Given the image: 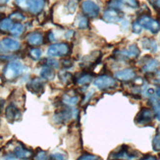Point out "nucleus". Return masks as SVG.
<instances>
[{
	"mask_svg": "<svg viewBox=\"0 0 160 160\" xmlns=\"http://www.w3.org/2000/svg\"><path fill=\"white\" fill-rule=\"evenodd\" d=\"M24 66L19 61H11L6 65L3 71L4 78L8 81H13L23 74Z\"/></svg>",
	"mask_w": 160,
	"mask_h": 160,
	"instance_id": "1",
	"label": "nucleus"
},
{
	"mask_svg": "<svg viewBox=\"0 0 160 160\" xmlns=\"http://www.w3.org/2000/svg\"><path fill=\"white\" fill-rule=\"evenodd\" d=\"M70 52V46L68 43L60 42L51 44L47 49V54L50 57H63Z\"/></svg>",
	"mask_w": 160,
	"mask_h": 160,
	"instance_id": "2",
	"label": "nucleus"
},
{
	"mask_svg": "<svg viewBox=\"0 0 160 160\" xmlns=\"http://www.w3.org/2000/svg\"><path fill=\"white\" fill-rule=\"evenodd\" d=\"M138 22L142 29L149 31L151 33H157L160 31V23L148 15H142L138 19Z\"/></svg>",
	"mask_w": 160,
	"mask_h": 160,
	"instance_id": "3",
	"label": "nucleus"
},
{
	"mask_svg": "<svg viewBox=\"0 0 160 160\" xmlns=\"http://www.w3.org/2000/svg\"><path fill=\"white\" fill-rule=\"evenodd\" d=\"M115 56L120 60H129L135 59L140 56V49L136 44H132L125 50H117L114 52Z\"/></svg>",
	"mask_w": 160,
	"mask_h": 160,
	"instance_id": "4",
	"label": "nucleus"
},
{
	"mask_svg": "<svg viewBox=\"0 0 160 160\" xmlns=\"http://www.w3.org/2000/svg\"><path fill=\"white\" fill-rule=\"evenodd\" d=\"M82 11L86 16L89 18H96L100 13V8L95 2L92 0H85L82 2Z\"/></svg>",
	"mask_w": 160,
	"mask_h": 160,
	"instance_id": "5",
	"label": "nucleus"
},
{
	"mask_svg": "<svg viewBox=\"0 0 160 160\" xmlns=\"http://www.w3.org/2000/svg\"><path fill=\"white\" fill-rule=\"evenodd\" d=\"M124 14L119 10V9H115V8H109L106 9L102 14V19L105 21L106 23L109 24H115L120 22L123 19Z\"/></svg>",
	"mask_w": 160,
	"mask_h": 160,
	"instance_id": "6",
	"label": "nucleus"
},
{
	"mask_svg": "<svg viewBox=\"0 0 160 160\" xmlns=\"http://www.w3.org/2000/svg\"><path fill=\"white\" fill-rule=\"evenodd\" d=\"M94 86L96 88H98L99 89H108L112 88L117 86V81L116 79L110 77L107 75L99 76L98 78H96L93 82Z\"/></svg>",
	"mask_w": 160,
	"mask_h": 160,
	"instance_id": "7",
	"label": "nucleus"
},
{
	"mask_svg": "<svg viewBox=\"0 0 160 160\" xmlns=\"http://www.w3.org/2000/svg\"><path fill=\"white\" fill-rule=\"evenodd\" d=\"M21 47V43L18 40L10 38H3L0 41V51L2 52H14L18 51Z\"/></svg>",
	"mask_w": 160,
	"mask_h": 160,
	"instance_id": "8",
	"label": "nucleus"
},
{
	"mask_svg": "<svg viewBox=\"0 0 160 160\" xmlns=\"http://www.w3.org/2000/svg\"><path fill=\"white\" fill-rule=\"evenodd\" d=\"M78 113V110H76V109H64V110H62L60 111V112L56 113L54 115V120L56 123L58 124H64V123H67L69 120L71 119V118H75V114H77Z\"/></svg>",
	"mask_w": 160,
	"mask_h": 160,
	"instance_id": "9",
	"label": "nucleus"
},
{
	"mask_svg": "<svg viewBox=\"0 0 160 160\" xmlns=\"http://www.w3.org/2000/svg\"><path fill=\"white\" fill-rule=\"evenodd\" d=\"M153 116L154 115H153V112H152V110L148 108H142L137 115L136 122L138 125H148L151 123L152 119H153Z\"/></svg>",
	"mask_w": 160,
	"mask_h": 160,
	"instance_id": "10",
	"label": "nucleus"
},
{
	"mask_svg": "<svg viewBox=\"0 0 160 160\" xmlns=\"http://www.w3.org/2000/svg\"><path fill=\"white\" fill-rule=\"evenodd\" d=\"M27 88L31 92L34 94H40L42 93L44 88V82L42 78H34L30 81V82L27 85Z\"/></svg>",
	"mask_w": 160,
	"mask_h": 160,
	"instance_id": "11",
	"label": "nucleus"
},
{
	"mask_svg": "<svg viewBox=\"0 0 160 160\" xmlns=\"http://www.w3.org/2000/svg\"><path fill=\"white\" fill-rule=\"evenodd\" d=\"M110 158H116V159H136L137 158V154L135 152L131 151V149L129 148H122L119 150H117L114 153H112L110 155Z\"/></svg>",
	"mask_w": 160,
	"mask_h": 160,
	"instance_id": "12",
	"label": "nucleus"
},
{
	"mask_svg": "<svg viewBox=\"0 0 160 160\" xmlns=\"http://www.w3.org/2000/svg\"><path fill=\"white\" fill-rule=\"evenodd\" d=\"M114 77L122 82H129L136 78V73L133 69H124V70L118 71L115 73Z\"/></svg>",
	"mask_w": 160,
	"mask_h": 160,
	"instance_id": "13",
	"label": "nucleus"
},
{
	"mask_svg": "<svg viewBox=\"0 0 160 160\" xmlns=\"http://www.w3.org/2000/svg\"><path fill=\"white\" fill-rule=\"evenodd\" d=\"M27 42L32 46H38L43 42V36L42 33L38 32H30L27 36Z\"/></svg>",
	"mask_w": 160,
	"mask_h": 160,
	"instance_id": "14",
	"label": "nucleus"
},
{
	"mask_svg": "<svg viewBox=\"0 0 160 160\" xmlns=\"http://www.w3.org/2000/svg\"><path fill=\"white\" fill-rule=\"evenodd\" d=\"M5 114H6V118L10 122L16 121V120H18L19 118L21 117L20 110L15 106V104H13V103L9 104V105L7 106Z\"/></svg>",
	"mask_w": 160,
	"mask_h": 160,
	"instance_id": "15",
	"label": "nucleus"
},
{
	"mask_svg": "<svg viewBox=\"0 0 160 160\" xmlns=\"http://www.w3.org/2000/svg\"><path fill=\"white\" fill-rule=\"evenodd\" d=\"M44 7V0H29L28 9L32 14H38Z\"/></svg>",
	"mask_w": 160,
	"mask_h": 160,
	"instance_id": "16",
	"label": "nucleus"
},
{
	"mask_svg": "<svg viewBox=\"0 0 160 160\" xmlns=\"http://www.w3.org/2000/svg\"><path fill=\"white\" fill-rule=\"evenodd\" d=\"M99 56H100V52H98V51H95L92 54H89V55H88V56H85L82 59L81 66L85 67V68L86 67H88V68L92 67V65H93L95 62L98 60Z\"/></svg>",
	"mask_w": 160,
	"mask_h": 160,
	"instance_id": "17",
	"label": "nucleus"
},
{
	"mask_svg": "<svg viewBox=\"0 0 160 160\" xmlns=\"http://www.w3.org/2000/svg\"><path fill=\"white\" fill-rule=\"evenodd\" d=\"M14 154L18 159H28L32 155V152L24 148L23 145H19L14 148Z\"/></svg>",
	"mask_w": 160,
	"mask_h": 160,
	"instance_id": "18",
	"label": "nucleus"
},
{
	"mask_svg": "<svg viewBox=\"0 0 160 160\" xmlns=\"http://www.w3.org/2000/svg\"><path fill=\"white\" fill-rule=\"evenodd\" d=\"M141 42L144 49L149 50L151 52H155L157 50V42L154 39L149 38H143Z\"/></svg>",
	"mask_w": 160,
	"mask_h": 160,
	"instance_id": "19",
	"label": "nucleus"
},
{
	"mask_svg": "<svg viewBox=\"0 0 160 160\" xmlns=\"http://www.w3.org/2000/svg\"><path fill=\"white\" fill-rule=\"evenodd\" d=\"M40 77L43 80L46 81H51L55 77V72L53 70V68L48 67V66H43L40 70Z\"/></svg>",
	"mask_w": 160,
	"mask_h": 160,
	"instance_id": "20",
	"label": "nucleus"
},
{
	"mask_svg": "<svg viewBox=\"0 0 160 160\" xmlns=\"http://www.w3.org/2000/svg\"><path fill=\"white\" fill-rule=\"evenodd\" d=\"M159 63L156 59H149L147 63H145L142 67V71L145 73H150V72H154L157 67H158Z\"/></svg>",
	"mask_w": 160,
	"mask_h": 160,
	"instance_id": "21",
	"label": "nucleus"
},
{
	"mask_svg": "<svg viewBox=\"0 0 160 160\" xmlns=\"http://www.w3.org/2000/svg\"><path fill=\"white\" fill-rule=\"evenodd\" d=\"M62 101L63 103H65L66 105L69 106H74L76 104H78V102L80 101L79 96L77 95H69V94H64L63 95V98H62Z\"/></svg>",
	"mask_w": 160,
	"mask_h": 160,
	"instance_id": "22",
	"label": "nucleus"
},
{
	"mask_svg": "<svg viewBox=\"0 0 160 160\" xmlns=\"http://www.w3.org/2000/svg\"><path fill=\"white\" fill-rule=\"evenodd\" d=\"M58 76H59V80L63 83H65V85H70V83L72 82V81H73L72 74L65 71V70L60 71Z\"/></svg>",
	"mask_w": 160,
	"mask_h": 160,
	"instance_id": "23",
	"label": "nucleus"
},
{
	"mask_svg": "<svg viewBox=\"0 0 160 160\" xmlns=\"http://www.w3.org/2000/svg\"><path fill=\"white\" fill-rule=\"evenodd\" d=\"M25 28L24 26L21 24V23H16V24H13V26L11 27L10 29V33L14 37H20L21 34L24 32Z\"/></svg>",
	"mask_w": 160,
	"mask_h": 160,
	"instance_id": "24",
	"label": "nucleus"
},
{
	"mask_svg": "<svg viewBox=\"0 0 160 160\" xmlns=\"http://www.w3.org/2000/svg\"><path fill=\"white\" fill-rule=\"evenodd\" d=\"M12 26H13V22L11 18H4L0 21V31L1 32L10 31Z\"/></svg>",
	"mask_w": 160,
	"mask_h": 160,
	"instance_id": "25",
	"label": "nucleus"
},
{
	"mask_svg": "<svg viewBox=\"0 0 160 160\" xmlns=\"http://www.w3.org/2000/svg\"><path fill=\"white\" fill-rule=\"evenodd\" d=\"M92 75L83 74L77 79V83H79L81 86H86V85H88V83L92 82Z\"/></svg>",
	"mask_w": 160,
	"mask_h": 160,
	"instance_id": "26",
	"label": "nucleus"
},
{
	"mask_svg": "<svg viewBox=\"0 0 160 160\" xmlns=\"http://www.w3.org/2000/svg\"><path fill=\"white\" fill-rule=\"evenodd\" d=\"M119 1L122 3V5H126L133 9H137L140 6V3H138V0H119Z\"/></svg>",
	"mask_w": 160,
	"mask_h": 160,
	"instance_id": "27",
	"label": "nucleus"
},
{
	"mask_svg": "<svg viewBox=\"0 0 160 160\" xmlns=\"http://www.w3.org/2000/svg\"><path fill=\"white\" fill-rule=\"evenodd\" d=\"M41 54H42L41 50L39 49V48H37V47L36 48H32V49L30 50V52H29L30 57L32 60H38L41 57Z\"/></svg>",
	"mask_w": 160,
	"mask_h": 160,
	"instance_id": "28",
	"label": "nucleus"
},
{
	"mask_svg": "<svg viewBox=\"0 0 160 160\" xmlns=\"http://www.w3.org/2000/svg\"><path fill=\"white\" fill-rule=\"evenodd\" d=\"M78 27L80 28V29H87V28L88 27V19H87V17L86 16H81V17H79V19H78Z\"/></svg>",
	"mask_w": 160,
	"mask_h": 160,
	"instance_id": "29",
	"label": "nucleus"
},
{
	"mask_svg": "<svg viewBox=\"0 0 160 160\" xmlns=\"http://www.w3.org/2000/svg\"><path fill=\"white\" fill-rule=\"evenodd\" d=\"M152 148L155 151H160V133H157L152 140Z\"/></svg>",
	"mask_w": 160,
	"mask_h": 160,
	"instance_id": "30",
	"label": "nucleus"
},
{
	"mask_svg": "<svg viewBox=\"0 0 160 160\" xmlns=\"http://www.w3.org/2000/svg\"><path fill=\"white\" fill-rule=\"evenodd\" d=\"M78 7V0H69L67 3V9L70 13H74L77 10Z\"/></svg>",
	"mask_w": 160,
	"mask_h": 160,
	"instance_id": "31",
	"label": "nucleus"
},
{
	"mask_svg": "<svg viewBox=\"0 0 160 160\" xmlns=\"http://www.w3.org/2000/svg\"><path fill=\"white\" fill-rule=\"evenodd\" d=\"M10 18L12 21H16L17 23H20L21 21H23L25 20V17L22 13H20V12H15V13H12L11 15H10Z\"/></svg>",
	"mask_w": 160,
	"mask_h": 160,
	"instance_id": "32",
	"label": "nucleus"
},
{
	"mask_svg": "<svg viewBox=\"0 0 160 160\" xmlns=\"http://www.w3.org/2000/svg\"><path fill=\"white\" fill-rule=\"evenodd\" d=\"M45 65L48 66V67H51L53 69H58L59 68V62L57 60H55V59H46L45 60Z\"/></svg>",
	"mask_w": 160,
	"mask_h": 160,
	"instance_id": "33",
	"label": "nucleus"
},
{
	"mask_svg": "<svg viewBox=\"0 0 160 160\" xmlns=\"http://www.w3.org/2000/svg\"><path fill=\"white\" fill-rule=\"evenodd\" d=\"M132 30H133V32L134 33H141L142 31V27L140 25V23L138 22V21H136V22L133 23V25H132Z\"/></svg>",
	"mask_w": 160,
	"mask_h": 160,
	"instance_id": "34",
	"label": "nucleus"
},
{
	"mask_svg": "<svg viewBox=\"0 0 160 160\" xmlns=\"http://www.w3.org/2000/svg\"><path fill=\"white\" fill-rule=\"evenodd\" d=\"M108 6L110 8H115V9H121L122 7V3L119 1V0H111V1L108 3Z\"/></svg>",
	"mask_w": 160,
	"mask_h": 160,
	"instance_id": "35",
	"label": "nucleus"
},
{
	"mask_svg": "<svg viewBox=\"0 0 160 160\" xmlns=\"http://www.w3.org/2000/svg\"><path fill=\"white\" fill-rule=\"evenodd\" d=\"M80 160H96V159H100L99 157H97L96 155H93V154H82L81 157H79Z\"/></svg>",
	"mask_w": 160,
	"mask_h": 160,
	"instance_id": "36",
	"label": "nucleus"
},
{
	"mask_svg": "<svg viewBox=\"0 0 160 160\" xmlns=\"http://www.w3.org/2000/svg\"><path fill=\"white\" fill-rule=\"evenodd\" d=\"M16 3L21 8L27 9L28 8V4H29V0H16Z\"/></svg>",
	"mask_w": 160,
	"mask_h": 160,
	"instance_id": "37",
	"label": "nucleus"
},
{
	"mask_svg": "<svg viewBox=\"0 0 160 160\" xmlns=\"http://www.w3.org/2000/svg\"><path fill=\"white\" fill-rule=\"evenodd\" d=\"M47 154L45 151H42L40 150L38 153H37V155L34 156V159H40V160H44V159H47Z\"/></svg>",
	"mask_w": 160,
	"mask_h": 160,
	"instance_id": "38",
	"label": "nucleus"
},
{
	"mask_svg": "<svg viewBox=\"0 0 160 160\" xmlns=\"http://www.w3.org/2000/svg\"><path fill=\"white\" fill-rule=\"evenodd\" d=\"M62 65H63L64 68L69 69V68H71L73 66V62L70 59H65V60L62 61Z\"/></svg>",
	"mask_w": 160,
	"mask_h": 160,
	"instance_id": "39",
	"label": "nucleus"
},
{
	"mask_svg": "<svg viewBox=\"0 0 160 160\" xmlns=\"http://www.w3.org/2000/svg\"><path fill=\"white\" fill-rule=\"evenodd\" d=\"M50 158L51 159H65V155L64 154H62V153H53L50 155Z\"/></svg>",
	"mask_w": 160,
	"mask_h": 160,
	"instance_id": "40",
	"label": "nucleus"
},
{
	"mask_svg": "<svg viewBox=\"0 0 160 160\" xmlns=\"http://www.w3.org/2000/svg\"><path fill=\"white\" fill-rule=\"evenodd\" d=\"M72 34H73V32H72V31H68V32H66V34H65V37H66L67 38H70Z\"/></svg>",
	"mask_w": 160,
	"mask_h": 160,
	"instance_id": "41",
	"label": "nucleus"
},
{
	"mask_svg": "<svg viewBox=\"0 0 160 160\" xmlns=\"http://www.w3.org/2000/svg\"><path fill=\"white\" fill-rule=\"evenodd\" d=\"M154 75H155V79H157L158 81H160V70L156 71Z\"/></svg>",
	"mask_w": 160,
	"mask_h": 160,
	"instance_id": "42",
	"label": "nucleus"
},
{
	"mask_svg": "<svg viewBox=\"0 0 160 160\" xmlns=\"http://www.w3.org/2000/svg\"><path fill=\"white\" fill-rule=\"evenodd\" d=\"M153 4L157 7V8H160V0H154Z\"/></svg>",
	"mask_w": 160,
	"mask_h": 160,
	"instance_id": "43",
	"label": "nucleus"
},
{
	"mask_svg": "<svg viewBox=\"0 0 160 160\" xmlns=\"http://www.w3.org/2000/svg\"><path fill=\"white\" fill-rule=\"evenodd\" d=\"M142 159H152V160H154V159H156V157H154V156H151V155H147L145 157H142Z\"/></svg>",
	"mask_w": 160,
	"mask_h": 160,
	"instance_id": "44",
	"label": "nucleus"
},
{
	"mask_svg": "<svg viewBox=\"0 0 160 160\" xmlns=\"http://www.w3.org/2000/svg\"><path fill=\"white\" fill-rule=\"evenodd\" d=\"M155 93H156V95H157V96L159 97V98H160V87H158V88H156Z\"/></svg>",
	"mask_w": 160,
	"mask_h": 160,
	"instance_id": "45",
	"label": "nucleus"
},
{
	"mask_svg": "<svg viewBox=\"0 0 160 160\" xmlns=\"http://www.w3.org/2000/svg\"><path fill=\"white\" fill-rule=\"evenodd\" d=\"M9 0H0V5H5L8 3Z\"/></svg>",
	"mask_w": 160,
	"mask_h": 160,
	"instance_id": "46",
	"label": "nucleus"
},
{
	"mask_svg": "<svg viewBox=\"0 0 160 160\" xmlns=\"http://www.w3.org/2000/svg\"><path fill=\"white\" fill-rule=\"evenodd\" d=\"M48 39L51 40V41H53V40L55 39V38H54V37H53V33H52L51 32H49V38H48Z\"/></svg>",
	"mask_w": 160,
	"mask_h": 160,
	"instance_id": "47",
	"label": "nucleus"
}]
</instances>
